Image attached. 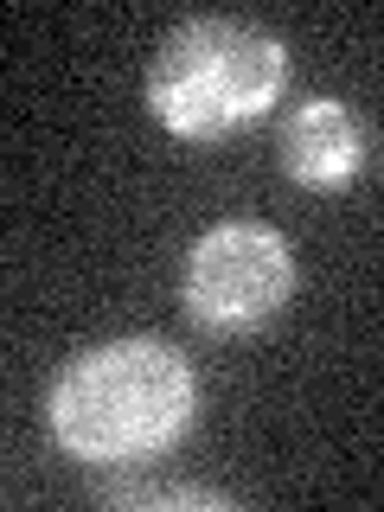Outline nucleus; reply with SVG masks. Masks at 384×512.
<instances>
[{"label": "nucleus", "instance_id": "f257e3e1", "mask_svg": "<svg viewBox=\"0 0 384 512\" xmlns=\"http://www.w3.org/2000/svg\"><path fill=\"white\" fill-rule=\"evenodd\" d=\"M192 410H199V378L186 352L167 340H103L77 352L45 397L52 442L96 468L167 455L192 429Z\"/></svg>", "mask_w": 384, "mask_h": 512}, {"label": "nucleus", "instance_id": "f03ea898", "mask_svg": "<svg viewBox=\"0 0 384 512\" xmlns=\"http://www.w3.org/2000/svg\"><path fill=\"white\" fill-rule=\"evenodd\" d=\"M288 90V45L237 13H192L148 58V116L173 141H224L263 122Z\"/></svg>", "mask_w": 384, "mask_h": 512}, {"label": "nucleus", "instance_id": "7ed1b4c3", "mask_svg": "<svg viewBox=\"0 0 384 512\" xmlns=\"http://www.w3.org/2000/svg\"><path fill=\"white\" fill-rule=\"evenodd\" d=\"M288 295H295V244L263 218H218L212 231L192 237L180 269V308L192 327L237 340V333L269 327Z\"/></svg>", "mask_w": 384, "mask_h": 512}, {"label": "nucleus", "instance_id": "20e7f679", "mask_svg": "<svg viewBox=\"0 0 384 512\" xmlns=\"http://www.w3.org/2000/svg\"><path fill=\"white\" fill-rule=\"evenodd\" d=\"M282 173L308 192H340L365 167V122L340 96H308L282 116Z\"/></svg>", "mask_w": 384, "mask_h": 512}]
</instances>
